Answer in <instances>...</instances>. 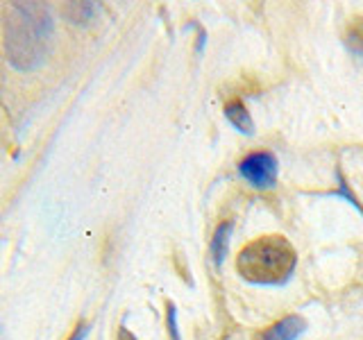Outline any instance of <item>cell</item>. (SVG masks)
Returning a JSON list of instances; mask_svg holds the SVG:
<instances>
[{
    "label": "cell",
    "instance_id": "obj_1",
    "mask_svg": "<svg viewBox=\"0 0 363 340\" xmlns=\"http://www.w3.org/2000/svg\"><path fill=\"white\" fill-rule=\"evenodd\" d=\"M55 23L45 5L16 3L5 21V55L18 71L37 68L50 48Z\"/></svg>",
    "mask_w": 363,
    "mask_h": 340
},
{
    "label": "cell",
    "instance_id": "obj_2",
    "mask_svg": "<svg viewBox=\"0 0 363 340\" xmlns=\"http://www.w3.org/2000/svg\"><path fill=\"white\" fill-rule=\"evenodd\" d=\"M295 266H298V252L289 238L279 234L259 236L241 247L236 256V272L255 286H281L286 283Z\"/></svg>",
    "mask_w": 363,
    "mask_h": 340
},
{
    "label": "cell",
    "instance_id": "obj_3",
    "mask_svg": "<svg viewBox=\"0 0 363 340\" xmlns=\"http://www.w3.org/2000/svg\"><path fill=\"white\" fill-rule=\"evenodd\" d=\"M238 175H241L252 188L268 191L277 184L279 162H277V157L268 150H255L238 162Z\"/></svg>",
    "mask_w": 363,
    "mask_h": 340
},
{
    "label": "cell",
    "instance_id": "obj_4",
    "mask_svg": "<svg viewBox=\"0 0 363 340\" xmlns=\"http://www.w3.org/2000/svg\"><path fill=\"white\" fill-rule=\"evenodd\" d=\"M304 332H306V320L295 313L268 324L266 329H259L252 336V340H298Z\"/></svg>",
    "mask_w": 363,
    "mask_h": 340
},
{
    "label": "cell",
    "instance_id": "obj_5",
    "mask_svg": "<svg viewBox=\"0 0 363 340\" xmlns=\"http://www.w3.org/2000/svg\"><path fill=\"white\" fill-rule=\"evenodd\" d=\"M225 118L230 120L238 132H243L247 136L255 134V120L250 116V111L241 98H232L225 102Z\"/></svg>",
    "mask_w": 363,
    "mask_h": 340
},
{
    "label": "cell",
    "instance_id": "obj_6",
    "mask_svg": "<svg viewBox=\"0 0 363 340\" xmlns=\"http://www.w3.org/2000/svg\"><path fill=\"white\" fill-rule=\"evenodd\" d=\"M232 232H234V220H223L216 232L211 236V245H209V252L216 266H223V261L227 256V249H230V241H232Z\"/></svg>",
    "mask_w": 363,
    "mask_h": 340
},
{
    "label": "cell",
    "instance_id": "obj_7",
    "mask_svg": "<svg viewBox=\"0 0 363 340\" xmlns=\"http://www.w3.org/2000/svg\"><path fill=\"white\" fill-rule=\"evenodd\" d=\"M343 43L350 52L363 57V16H352L343 32Z\"/></svg>",
    "mask_w": 363,
    "mask_h": 340
},
{
    "label": "cell",
    "instance_id": "obj_8",
    "mask_svg": "<svg viewBox=\"0 0 363 340\" xmlns=\"http://www.w3.org/2000/svg\"><path fill=\"white\" fill-rule=\"evenodd\" d=\"M96 14V5L94 3H66L62 7V16L68 23H77V26H84Z\"/></svg>",
    "mask_w": 363,
    "mask_h": 340
},
{
    "label": "cell",
    "instance_id": "obj_9",
    "mask_svg": "<svg viewBox=\"0 0 363 340\" xmlns=\"http://www.w3.org/2000/svg\"><path fill=\"white\" fill-rule=\"evenodd\" d=\"M336 179H338V191H332L329 193V196H340V198H345L352 207H354L361 215H363V204L359 202V198L354 196V193L350 191V184L345 181V177H343V173H340V170H336Z\"/></svg>",
    "mask_w": 363,
    "mask_h": 340
},
{
    "label": "cell",
    "instance_id": "obj_10",
    "mask_svg": "<svg viewBox=\"0 0 363 340\" xmlns=\"http://www.w3.org/2000/svg\"><path fill=\"white\" fill-rule=\"evenodd\" d=\"M166 334L168 340H182L179 324H177V306L173 300H166Z\"/></svg>",
    "mask_w": 363,
    "mask_h": 340
},
{
    "label": "cell",
    "instance_id": "obj_11",
    "mask_svg": "<svg viewBox=\"0 0 363 340\" xmlns=\"http://www.w3.org/2000/svg\"><path fill=\"white\" fill-rule=\"evenodd\" d=\"M89 329H91V324H89L86 320H79V322L73 327L71 336H68L66 340H84V338H86V334H89Z\"/></svg>",
    "mask_w": 363,
    "mask_h": 340
},
{
    "label": "cell",
    "instance_id": "obj_12",
    "mask_svg": "<svg viewBox=\"0 0 363 340\" xmlns=\"http://www.w3.org/2000/svg\"><path fill=\"white\" fill-rule=\"evenodd\" d=\"M116 340H139V338H136L125 324H121V327H118V332H116Z\"/></svg>",
    "mask_w": 363,
    "mask_h": 340
}]
</instances>
